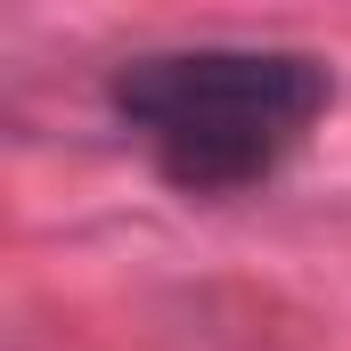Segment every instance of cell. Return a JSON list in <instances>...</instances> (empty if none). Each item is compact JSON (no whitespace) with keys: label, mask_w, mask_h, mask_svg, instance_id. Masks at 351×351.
I'll use <instances>...</instances> for the list:
<instances>
[{"label":"cell","mask_w":351,"mask_h":351,"mask_svg":"<svg viewBox=\"0 0 351 351\" xmlns=\"http://www.w3.org/2000/svg\"><path fill=\"white\" fill-rule=\"evenodd\" d=\"M319 106L327 66L294 49H164L114 74V114L147 139L156 172L196 196H229L278 172Z\"/></svg>","instance_id":"6da1fadb"}]
</instances>
